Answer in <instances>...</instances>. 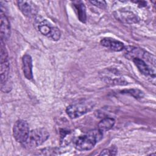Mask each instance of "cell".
I'll use <instances>...</instances> for the list:
<instances>
[{"label":"cell","instance_id":"obj_1","mask_svg":"<svg viewBox=\"0 0 156 156\" xmlns=\"http://www.w3.org/2000/svg\"><path fill=\"white\" fill-rule=\"evenodd\" d=\"M103 136L102 132L99 129L90 130L83 135L79 136L74 141L75 148L79 151H85L92 149Z\"/></svg>","mask_w":156,"mask_h":156},{"label":"cell","instance_id":"obj_2","mask_svg":"<svg viewBox=\"0 0 156 156\" xmlns=\"http://www.w3.org/2000/svg\"><path fill=\"white\" fill-rule=\"evenodd\" d=\"M49 136V133L44 129H33L30 131L27 140L22 144L26 149H34L45 142Z\"/></svg>","mask_w":156,"mask_h":156},{"label":"cell","instance_id":"obj_3","mask_svg":"<svg viewBox=\"0 0 156 156\" xmlns=\"http://www.w3.org/2000/svg\"><path fill=\"white\" fill-rule=\"evenodd\" d=\"M94 106L93 102H83L71 104L67 107L66 112L71 119L79 118L91 111Z\"/></svg>","mask_w":156,"mask_h":156},{"label":"cell","instance_id":"obj_4","mask_svg":"<svg viewBox=\"0 0 156 156\" xmlns=\"http://www.w3.org/2000/svg\"><path fill=\"white\" fill-rule=\"evenodd\" d=\"M1 88L5 84L9 75V62L8 57V52L5 48L4 41L1 40Z\"/></svg>","mask_w":156,"mask_h":156},{"label":"cell","instance_id":"obj_5","mask_svg":"<svg viewBox=\"0 0 156 156\" xmlns=\"http://www.w3.org/2000/svg\"><path fill=\"white\" fill-rule=\"evenodd\" d=\"M29 132V125L26 121L18 120L14 124L13 135L17 142L23 144L27 140Z\"/></svg>","mask_w":156,"mask_h":156},{"label":"cell","instance_id":"obj_6","mask_svg":"<svg viewBox=\"0 0 156 156\" xmlns=\"http://www.w3.org/2000/svg\"><path fill=\"white\" fill-rule=\"evenodd\" d=\"M113 14L118 20L124 23L134 24L139 21L138 17L130 11L118 10L115 11Z\"/></svg>","mask_w":156,"mask_h":156},{"label":"cell","instance_id":"obj_7","mask_svg":"<svg viewBox=\"0 0 156 156\" xmlns=\"http://www.w3.org/2000/svg\"><path fill=\"white\" fill-rule=\"evenodd\" d=\"M17 4L20 10L24 14V15L32 18L36 15L37 10V7L32 1H18Z\"/></svg>","mask_w":156,"mask_h":156},{"label":"cell","instance_id":"obj_8","mask_svg":"<svg viewBox=\"0 0 156 156\" xmlns=\"http://www.w3.org/2000/svg\"><path fill=\"white\" fill-rule=\"evenodd\" d=\"M1 40H7L10 36V26L8 18L1 10V27H0Z\"/></svg>","mask_w":156,"mask_h":156},{"label":"cell","instance_id":"obj_9","mask_svg":"<svg viewBox=\"0 0 156 156\" xmlns=\"http://www.w3.org/2000/svg\"><path fill=\"white\" fill-rule=\"evenodd\" d=\"M133 63L135 64L139 71L146 76H152L155 77V71L149 67L145 61L138 57H134L132 59Z\"/></svg>","mask_w":156,"mask_h":156},{"label":"cell","instance_id":"obj_10","mask_svg":"<svg viewBox=\"0 0 156 156\" xmlns=\"http://www.w3.org/2000/svg\"><path fill=\"white\" fill-rule=\"evenodd\" d=\"M22 65L23 71L25 77L28 80L32 79V60L30 55L26 54L23 57Z\"/></svg>","mask_w":156,"mask_h":156},{"label":"cell","instance_id":"obj_11","mask_svg":"<svg viewBox=\"0 0 156 156\" xmlns=\"http://www.w3.org/2000/svg\"><path fill=\"white\" fill-rule=\"evenodd\" d=\"M101 44L112 51L119 52L124 49V44L118 40L112 38H104L101 41Z\"/></svg>","mask_w":156,"mask_h":156},{"label":"cell","instance_id":"obj_12","mask_svg":"<svg viewBox=\"0 0 156 156\" xmlns=\"http://www.w3.org/2000/svg\"><path fill=\"white\" fill-rule=\"evenodd\" d=\"M73 5L79 20L85 23L86 21V10L84 4L82 1H74L73 2Z\"/></svg>","mask_w":156,"mask_h":156},{"label":"cell","instance_id":"obj_13","mask_svg":"<svg viewBox=\"0 0 156 156\" xmlns=\"http://www.w3.org/2000/svg\"><path fill=\"white\" fill-rule=\"evenodd\" d=\"M115 122V121L113 118L109 117L105 118L99 122L98 129H99L102 132L109 130L113 127Z\"/></svg>","mask_w":156,"mask_h":156},{"label":"cell","instance_id":"obj_14","mask_svg":"<svg viewBox=\"0 0 156 156\" xmlns=\"http://www.w3.org/2000/svg\"><path fill=\"white\" fill-rule=\"evenodd\" d=\"M53 26L48 22L46 20H44L41 21L38 25V30L39 31L44 35L48 37L51 33Z\"/></svg>","mask_w":156,"mask_h":156},{"label":"cell","instance_id":"obj_15","mask_svg":"<svg viewBox=\"0 0 156 156\" xmlns=\"http://www.w3.org/2000/svg\"><path fill=\"white\" fill-rule=\"evenodd\" d=\"M122 93L129 94L135 98H142L144 96V93L140 90L138 89H129V90H125L122 91Z\"/></svg>","mask_w":156,"mask_h":156},{"label":"cell","instance_id":"obj_16","mask_svg":"<svg viewBox=\"0 0 156 156\" xmlns=\"http://www.w3.org/2000/svg\"><path fill=\"white\" fill-rule=\"evenodd\" d=\"M60 35H61V33L60 30L56 27H53L51 33L48 36V37L52 40L57 41L60 39Z\"/></svg>","mask_w":156,"mask_h":156},{"label":"cell","instance_id":"obj_17","mask_svg":"<svg viewBox=\"0 0 156 156\" xmlns=\"http://www.w3.org/2000/svg\"><path fill=\"white\" fill-rule=\"evenodd\" d=\"M117 153V149L115 147L105 149L102 150L101 153L99 154V155H115Z\"/></svg>","mask_w":156,"mask_h":156},{"label":"cell","instance_id":"obj_18","mask_svg":"<svg viewBox=\"0 0 156 156\" xmlns=\"http://www.w3.org/2000/svg\"><path fill=\"white\" fill-rule=\"evenodd\" d=\"M90 2L93 5L101 9H104L106 7V2L104 1H90Z\"/></svg>","mask_w":156,"mask_h":156}]
</instances>
